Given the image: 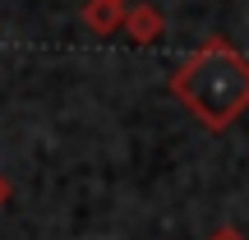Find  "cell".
Returning <instances> with one entry per match:
<instances>
[{
  "label": "cell",
  "instance_id": "1",
  "mask_svg": "<svg viewBox=\"0 0 249 240\" xmlns=\"http://www.w3.org/2000/svg\"><path fill=\"white\" fill-rule=\"evenodd\" d=\"M166 88L203 129L222 134L249 111V55H240L222 33H213L176 65Z\"/></svg>",
  "mask_w": 249,
  "mask_h": 240
},
{
  "label": "cell",
  "instance_id": "2",
  "mask_svg": "<svg viewBox=\"0 0 249 240\" xmlns=\"http://www.w3.org/2000/svg\"><path fill=\"white\" fill-rule=\"evenodd\" d=\"M124 33H129V42L148 46V42H157V37L166 33V18H161V9H157V5L139 0V5L124 9Z\"/></svg>",
  "mask_w": 249,
  "mask_h": 240
},
{
  "label": "cell",
  "instance_id": "3",
  "mask_svg": "<svg viewBox=\"0 0 249 240\" xmlns=\"http://www.w3.org/2000/svg\"><path fill=\"white\" fill-rule=\"evenodd\" d=\"M124 0H88V5H83V28H92V33L97 37H107V33H120L124 28Z\"/></svg>",
  "mask_w": 249,
  "mask_h": 240
},
{
  "label": "cell",
  "instance_id": "4",
  "mask_svg": "<svg viewBox=\"0 0 249 240\" xmlns=\"http://www.w3.org/2000/svg\"><path fill=\"white\" fill-rule=\"evenodd\" d=\"M203 240H249L240 226H231V222H222V226H213V231H208Z\"/></svg>",
  "mask_w": 249,
  "mask_h": 240
},
{
  "label": "cell",
  "instance_id": "5",
  "mask_svg": "<svg viewBox=\"0 0 249 240\" xmlns=\"http://www.w3.org/2000/svg\"><path fill=\"white\" fill-rule=\"evenodd\" d=\"M5 199H9V180L0 176V208H5Z\"/></svg>",
  "mask_w": 249,
  "mask_h": 240
}]
</instances>
